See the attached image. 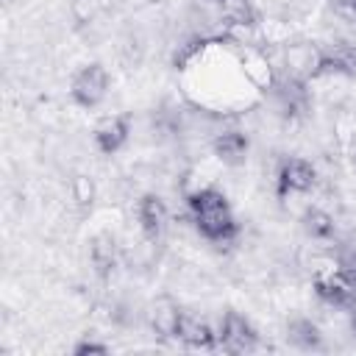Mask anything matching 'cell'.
<instances>
[{
    "instance_id": "6da1fadb",
    "label": "cell",
    "mask_w": 356,
    "mask_h": 356,
    "mask_svg": "<svg viewBox=\"0 0 356 356\" xmlns=\"http://www.w3.org/2000/svg\"><path fill=\"white\" fill-rule=\"evenodd\" d=\"M186 206H189V217L195 222V231L203 239L222 245V242H231L239 236L236 214H234L228 197L217 186H200V189L189 192Z\"/></svg>"
},
{
    "instance_id": "7a4b0ae2",
    "label": "cell",
    "mask_w": 356,
    "mask_h": 356,
    "mask_svg": "<svg viewBox=\"0 0 356 356\" xmlns=\"http://www.w3.org/2000/svg\"><path fill=\"white\" fill-rule=\"evenodd\" d=\"M273 89V97H275V106H278V114L286 120V122H298L303 120L309 111H312V92H309V81L298 78V75H289L284 72L281 78H275L270 83Z\"/></svg>"
},
{
    "instance_id": "3957f363",
    "label": "cell",
    "mask_w": 356,
    "mask_h": 356,
    "mask_svg": "<svg viewBox=\"0 0 356 356\" xmlns=\"http://www.w3.org/2000/svg\"><path fill=\"white\" fill-rule=\"evenodd\" d=\"M108 95V70L100 61H89L83 64L70 83V97L75 106L81 108H95L106 100Z\"/></svg>"
},
{
    "instance_id": "277c9868",
    "label": "cell",
    "mask_w": 356,
    "mask_h": 356,
    "mask_svg": "<svg viewBox=\"0 0 356 356\" xmlns=\"http://www.w3.org/2000/svg\"><path fill=\"white\" fill-rule=\"evenodd\" d=\"M314 184H317V170L312 161L298 159V156L278 161V170H275V197L278 200H286L292 195H306L314 189Z\"/></svg>"
},
{
    "instance_id": "5b68a950",
    "label": "cell",
    "mask_w": 356,
    "mask_h": 356,
    "mask_svg": "<svg viewBox=\"0 0 356 356\" xmlns=\"http://www.w3.org/2000/svg\"><path fill=\"white\" fill-rule=\"evenodd\" d=\"M217 345L225 353H250L259 348V331L239 312H225L217 328Z\"/></svg>"
},
{
    "instance_id": "8992f818",
    "label": "cell",
    "mask_w": 356,
    "mask_h": 356,
    "mask_svg": "<svg viewBox=\"0 0 356 356\" xmlns=\"http://www.w3.org/2000/svg\"><path fill=\"white\" fill-rule=\"evenodd\" d=\"M325 75L356 78V44H350V42H331V44H320L317 78H325Z\"/></svg>"
},
{
    "instance_id": "52a82bcc",
    "label": "cell",
    "mask_w": 356,
    "mask_h": 356,
    "mask_svg": "<svg viewBox=\"0 0 356 356\" xmlns=\"http://www.w3.org/2000/svg\"><path fill=\"white\" fill-rule=\"evenodd\" d=\"M136 217H139V228L145 234L147 242H161L164 231H167V203L156 195V192H145L136 203Z\"/></svg>"
},
{
    "instance_id": "ba28073f",
    "label": "cell",
    "mask_w": 356,
    "mask_h": 356,
    "mask_svg": "<svg viewBox=\"0 0 356 356\" xmlns=\"http://www.w3.org/2000/svg\"><path fill=\"white\" fill-rule=\"evenodd\" d=\"M312 289L314 295L328 303V306H337V309H348V312H356V286L350 281H345L339 273H328V275H317L312 281Z\"/></svg>"
},
{
    "instance_id": "9c48e42d",
    "label": "cell",
    "mask_w": 356,
    "mask_h": 356,
    "mask_svg": "<svg viewBox=\"0 0 356 356\" xmlns=\"http://www.w3.org/2000/svg\"><path fill=\"white\" fill-rule=\"evenodd\" d=\"M95 147L103 156H114L117 150L125 147L128 136H131V120L128 114H108L95 125Z\"/></svg>"
},
{
    "instance_id": "30bf717a",
    "label": "cell",
    "mask_w": 356,
    "mask_h": 356,
    "mask_svg": "<svg viewBox=\"0 0 356 356\" xmlns=\"http://www.w3.org/2000/svg\"><path fill=\"white\" fill-rule=\"evenodd\" d=\"M178 342H184L192 350H214L217 345V331L209 325V320L184 312L181 325H178Z\"/></svg>"
},
{
    "instance_id": "8fae6325",
    "label": "cell",
    "mask_w": 356,
    "mask_h": 356,
    "mask_svg": "<svg viewBox=\"0 0 356 356\" xmlns=\"http://www.w3.org/2000/svg\"><path fill=\"white\" fill-rule=\"evenodd\" d=\"M248 147H250L248 134H242V131H236V128L220 131V134L211 139V150H214V156H217L222 164H231V167H236V164L245 161Z\"/></svg>"
},
{
    "instance_id": "7c38bea8",
    "label": "cell",
    "mask_w": 356,
    "mask_h": 356,
    "mask_svg": "<svg viewBox=\"0 0 356 356\" xmlns=\"http://www.w3.org/2000/svg\"><path fill=\"white\" fill-rule=\"evenodd\" d=\"M184 309L170 300V298H159L150 306V328L161 337V339H178V325H181Z\"/></svg>"
},
{
    "instance_id": "4fadbf2b",
    "label": "cell",
    "mask_w": 356,
    "mask_h": 356,
    "mask_svg": "<svg viewBox=\"0 0 356 356\" xmlns=\"http://www.w3.org/2000/svg\"><path fill=\"white\" fill-rule=\"evenodd\" d=\"M220 14H222L225 25L242 28V31L259 28V19H261V14L253 6V0H222L220 3Z\"/></svg>"
},
{
    "instance_id": "5bb4252c",
    "label": "cell",
    "mask_w": 356,
    "mask_h": 356,
    "mask_svg": "<svg viewBox=\"0 0 356 356\" xmlns=\"http://www.w3.org/2000/svg\"><path fill=\"white\" fill-rule=\"evenodd\" d=\"M300 225H303V231H306V236H312V239H317V242H331V239H337V222H334V217L328 214V211H323V209H306L303 211V217H300Z\"/></svg>"
},
{
    "instance_id": "9a60e30c",
    "label": "cell",
    "mask_w": 356,
    "mask_h": 356,
    "mask_svg": "<svg viewBox=\"0 0 356 356\" xmlns=\"http://www.w3.org/2000/svg\"><path fill=\"white\" fill-rule=\"evenodd\" d=\"M286 339H289L295 348H300V350H320V348H323V334H320V328H317L309 317H295V320H289V325H286Z\"/></svg>"
},
{
    "instance_id": "2e32d148",
    "label": "cell",
    "mask_w": 356,
    "mask_h": 356,
    "mask_svg": "<svg viewBox=\"0 0 356 356\" xmlns=\"http://www.w3.org/2000/svg\"><path fill=\"white\" fill-rule=\"evenodd\" d=\"M89 259H92L97 275L106 278L117 264V242H114V236L111 234H97L92 239V245H89Z\"/></svg>"
},
{
    "instance_id": "e0dca14e",
    "label": "cell",
    "mask_w": 356,
    "mask_h": 356,
    "mask_svg": "<svg viewBox=\"0 0 356 356\" xmlns=\"http://www.w3.org/2000/svg\"><path fill=\"white\" fill-rule=\"evenodd\" d=\"M337 273L356 286V248H342L337 253Z\"/></svg>"
},
{
    "instance_id": "ac0fdd59",
    "label": "cell",
    "mask_w": 356,
    "mask_h": 356,
    "mask_svg": "<svg viewBox=\"0 0 356 356\" xmlns=\"http://www.w3.org/2000/svg\"><path fill=\"white\" fill-rule=\"evenodd\" d=\"M72 189H75V200H78L81 206H92L95 184H92L86 175H78V178H75V184H72Z\"/></svg>"
},
{
    "instance_id": "d6986e66",
    "label": "cell",
    "mask_w": 356,
    "mask_h": 356,
    "mask_svg": "<svg viewBox=\"0 0 356 356\" xmlns=\"http://www.w3.org/2000/svg\"><path fill=\"white\" fill-rule=\"evenodd\" d=\"M75 356H86V353H108V345L106 342H95V339H81L75 348H72Z\"/></svg>"
},
{
    "instance_id": "ffe728a7",
    "label": "cell",
    "mask_w": 356,
    "mask_h": 356,
    "mask_svg": "<svg viewBox=\"0 0 356 356\" xmlns=\"http://www.w3.org/2000/svg\"><path fill=\"white\" fill-rule=\"evenodd\" d=\"M331 3V8L337 11V14H342L345 17V11H348V6H350V0H328Z\"/></svg>"
},
{
    "instance_id": "44dd1931",
    "label": "cell",
    "mask_w": 356,
    "mask_h": 356,
    "mask_svg": "<svg viewBox=\"0 0 356 356\" xmlns=\"http://www.w3.org/2000/svg\"><path fill=\"white\" fill-rule=\"evenodd\" d=\"M345 17H348L350 22H356V0H350V6H348V11H345Z\"/></svg>"
},
{
    "instance_id": "7402d4cb",
    "label": "cell",
    "mask_w": 356,
    "mask_h": 356,
    "mask_svg": "<svg viewBox=\"0 0 356 356\" xmlns=\"http://www.w3.org/2000/svg\"><path fill=\"white\" fill-rule=\"evenodd\" d=\"M209 3H214V6H220V3H222V0H209Z\"/></svg>"
},
{
    "instance_id": "603a6c76",
    "label": "cell",
    "mask_w": 356,
    "mask_h": 356,
    "mask_svg": "<svg viewBox=\"0 0 356 356\" xmlns=\"http://www.w3.org/2000/svg\"><path fill=\"white\" fill-rule=\"evenodd\" d=\"M353 328H356V312H353Z\"/></svg>"
},
{
    "instance_id": "cb8c5ba5",
    "label": "cell",
    "mask_w": 356,
    "mask_h": 356,
    "mask_svg": "<svg viewBox=\"0 0 356 356\" xmlns=\"http://www.w3.org/2000/svg\"><path fill=\"white\" fill-rule=\"evenodd\" d=\"M147 3H161V0H147Z\"/></svg>"
}]
</instances>
